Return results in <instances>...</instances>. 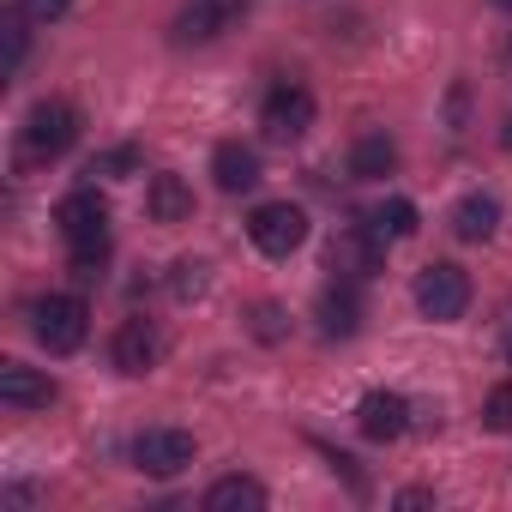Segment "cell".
<instances>
[{
  "label": "cell",
  "instance_id": "obj_1",
  "mask_svg": "<svg viewBox=\"0 0 512 512\" xmlns=\"http://www.w3.org/2000/svg\"><path fill=\"white\" fill-rule=\"evenodd\" d=\"M73 139H79V109L61 103V97H43L25 115V151H19V163L25 169L31 163H55L61 151H73Z\"/></svg>",
  "mask_w": 512,
  "mask_h": 512
},
{
  "label": "cell",
  "instance_id": "obj_2",
  "mask_svg": "<svg viewBox=\"0 0 512 512\" xmlns=\"http://www.w3.org/2000/svg\"><path fill=\"white\" fill-rule=\"evenodd\" d=\"M416 308H422V320H434V326L464 320V308H470V272L452 266V260H434V266L416 278Z\"/></svg>",
  "mask_w": 512,
  "mask_h": 512
},
{
  "label": "cell",
  "instance_id": "obj_3",
  "mask_svg": "<svg viewBox=\"0 0 512 512\" xmlns=\"http://www.w3.org/2000/svg\"><path fill=\"white\" fill-rule=\"evenodd\" d=\"M31 332H37V344H43L49 356H67V350L85 344V332H91V308H85L79 296H43L37 314H31Z\"/></svg>",
  "mask_w": 512,
  "mask_h": 512
},
{
  "label": "cell",
  "instance_id": "obj_4",
  "mask_svg": "<svg viewBox=\"0 0 512 512\" xmlns=\"http://www.w3.org/2000/svg\"><path fill=\"white\" fill-rule=\"evenodd\" d=\"M247 235H253L260 253H272V260H290V253L308 241V211L290 205V199H272V205H260L247 217Z\"/></svg>",
  "mask_w": 512,
  "mask_h": 512
},
{
  "label": "cell",
  "instance_id": "obj_5",
  "mask_svg": "<svg viewBox=\"0 0 512 512\" xmlns=\"http://www.w3.org/2000/svg\"><path fill=\"white\" fill-rule=\"evenodd\" d=\"M55 223H61L67 247H103L109 241V199L97 187H79L55 205Z\"/></svg>",
  "mask_w": 512,
  "mask_h": 512
},
{
  "label": "cell",
  "instance_id": "obj_6",
  "mask_svg": "<svg viewBox=\"0 0 512 512\" xmlns=\"http://www.w3.org/2000/svg\"><path fill=\"white\" fill-rule=\"evenodd\" d=\"M260 127H266V139L296 145V139L314 127V91H308V85H278V91L266 97V109H260Z\"/></svg>",
  "mask_w": 512,
  "mask_h": 512
},
{
  "label": "cell",
  "instance_id": "obj_7",
  "mask_svg": "<svg viewBox=\"0 0 512 512\" xmlns=\"http://www.w3.org/2000/svg\"><path fill=\"white\" fill-rule=\"evenodd\" d=\"M133 464L145 476H181L193 464V434H181V428H145L133 440Z\"/></svg>",
  "mask_w": 512,
  "mask_h": 512
},
{
  "label": "cell",
  "instance_id": "obj_8",
  "mask_svg": "<svg viewBox=\"0 0 512 512\" xmlns=\"http://www.w3.org/2000/svg\"><path fill=\"white\" fill-rule=\"evenodd\" d=\"M380 260H386V241H380L368 223H356V229H344V235L332 241V272H338V278H350V284L374 278V272H380Z\"/></svg>",
  "mask_w": 512,
  "mask_h": 512
},
{
  "label": "cell",
  "instance_id": "obj_9",
  "mask_svg": "<svg viewBox=\"0 0 512 512\" xmlns=\"http://www.w3.org/2000/svg\"><path fill=\"white\" fill-rule=\"evenodd\" d=\"M241 7H247V0H187L181 19H175V43H211V37H223Z\"/></svg>",
  "mask_w": 512,
  "mask_h": 512
},
{
  "label": "cell",
  "instance_id": "obj_10",
  "mask_svg": "<svg viewBox=\"0 0 512 512\" xmlns=\"http://www.w3.org/2000/svg\"><path fill=\"white\" fill-rule=\"evenodd\" d=\"M49 398H55V380L43 368L0 362V404H7V410H43Z\"/></svg>",
  "mask_w": 512,
  "mask_h": 512
},
{
  "label": "cell",
  "instance_id": "obj_11",
  "mask_svg": "<svg viewBox=\"0 0 512 512\" xmlns=\"http://www.w3.org/2000/svg\"><path fill=\"white\" fill-rule=\"evenodd\" d=\"M211 175H217V187H223V193H247V187H260V151L241 145V139H223V145L211 151Z\"/></svg>",
  "mask_w": 512,
  "mask_h": 512
},
{
  "label": "cell",
  "instance_id": "obj_12",
  "mask_svg": "<svg viewBox=\"0 0 512 512\" xmlns=\"http://www.w3.org/2000/svg\"><path fill=\"white\" fill-rule=\"evenodd\" d=\"M356 428H362L368 440H398V434L410 428V404H404L398 392H368V398L356 404Z\"/></svg>",
  "mask_w": 512,
  "mask_h": 512
},
{
  "label": "cell",
  "instance_id": "obj_13",
  "mask_svg": "<svg viewBox=\"0 0 512 512\" xmlns=\"http://www.w3.org/2000/svg\"><path fill=\"white\" fill-rule=\"evenodd\" d=\"M145 211H151V223H187V217H193V187H187L181 175H151Z\"/></svg>",
  "mask_w": 512,
  "mask_h": 512
},
{
  "label": "cell",
  "instance_id": "obj_14",
  "mask_svg": "<svg viewBox=\"0 0 512 512\" xmlns=\"http://www.w3.org/2000/svg\"><path fill=\"white\" fill-rule=\"evenodd\" d=\"M362 326V302H356V284L350 278H338L326 296H320V332L326 338H350Z\"/></svg>",
  "mask_w": 512,
  "mask_h": 512
},
{
  "label": "cell",
  "instance_id": "obj_15",
  "mask_svg": "<svg viewBox=\"0 0 512 512\" xmlns=\"http://www.w3.org/2000/svg\"><path fill=\"white\" fill-rule=\"evenodd\" d=\"M115 368H121V374H151V368H157V332H151L145 320H127V326L115 332Z\"/></svg>",
  "mask_w": 512,
  "mask_h": 512
},
{
  "label": "cell",
  "instance_id": "obj_16",
  "mask_svg": "<svg viewBox=\"0 0 512 512\" xmlns=\"http://www.w3.org/2000/svg\"><path fill=\"white\" fill-rule=\"evenodd\" d=\"M500 229V205L488 199V193H464L458 205H452V235L458 241H488Z\"/></svg>",
  "mask_w": 512,
  "mask_h": 512
},
{
  "label": "cell",
  "instance_id": "obj_17",
  "mask_svg": "<svg viewBox=\"0 0 512 512\" xmlns=\"http://www.w3.org/2000/svg\"><path fill=\"white\" fill-rule=\"evenodd\" d=\"M266 506V482L253 476H223L205 488V512H260Z\"/></svg>",
  "mask_w": 512,
  "mask_h": 512
},
{
  "label": "cell",
  "instance_id": "obj_18",
  "mask_svg": "<svg viewBox=\"0 0 512 512\" xmlns=\"http://www.w3.org/2000/svg\"><path fill=\"white\" fill-rule=\"evenodd\" d=\"M392 169H398V145H392L386 133H362L356 151H350V175H356V181H380V175H392Z\"/></svg>",
  "mask_w": 512,
  "mask_h": 512
},
{
  "label": "cell",
  "instance_id": "obj_19",
  "mask_svg": "<svg viewBox=\"0 0 512 512\" xmlns=\"http://www.w3.org/2000/svg\"><path fill=\"white\" fill-rule=\"evenodd\" d=\"M362 223H368L380 241H410V235H416V205H410V199H380Z\"/></svg>",
  "mask_w": 512,
  "mask_h": 512
},
{
  "label": "cell",
  "instance_id": "obj_20",
  "mask_svg": "<svg viewBox=\"0 0 512 512\" xmlns=\"http://www.w3.org/2000/svg\"><path fill=\"white\" fill-rule=\"evenodd\" d=\"M31 19L25 13H7V19H0V37H7V79L25 67V55H31V31H25Z\"/></svg>",
  "mask_w": 512,
  "mask_h": 512
},
{
  "label": "cell",
  "instance_id": "obj_21",
  "mask_svg": "<svg viewBox=\"0 0 512 512\" xmlns=\"http://www.w3.org/2000/svg\"><path fill=\"white\" fill-rule=\"evenodd\" d=\"M133 169H139V145H115V151H97L85 175H103V181H121V175H133Z\"/></svg>",
  "mask_w": 512,
  "mask_h": 512
},
{
  "label": "cell",
  "instance_id": "obj_22",
  "mask_svg": "<svg viewBox=\"0 0 512 512\" xmlns=\"http://www.w3.org/2000/svg\"><path fill=\"white\" fill-rule=\"evenodd\" d=\"M169 290H175V302H199L205 296V260H175Z\"/></svg>",
  "mask_w": 512,
  "mask_h": 512
},
{
  "label": "cell",
  "instance_id": "obj_23",
  "mask_svg": "<svg viewBox=\"0 0 512 512\" xmlns=\"http://www.w3.org/2000/svg\"><path fill=\"white\" fill-rule=\"evenodd\" d=\"M482 422H488L494 434H512V380H500V386L482 398Z\"/></svg>",
  "mask_w": 512,
  "mask_h": 512
},
{
  "label": "cell",
  "instance_id": "obj_24",
  "mask_svg": "<svg viewBox=\"0 0 512 512\" xmlns=\"http://www.w3.org/2000/svg\"><path fill=\"white\" fill-rule=\"evenodd\" d=\"M103 253H109V241L103 247H73V284H97L103 278Z\"/></svg>",
  "mask_w": 512,
  "mask_h": 512
},
{
  "label": "cell",
  "instance_id": "obj_25",
  "mask_svg": "<svg viewBox=\"0 0 512 512\" xmlns=\"http://www.w3.org/2000/svg\"><path fill=\"white\" fill-rule=\"evenodd\" d=\"M253 338L278 344V338H284V308H272V302H260V308H253Z\"/></svg>",
  "mask_w": 512,
  "mask_h": 512
},
{
  "label": "cell",
  "instance_id": "obj_26",
  "mask_svg": "<svg viewBox=\"0 0 512 512\" xmlns=\"http://www.w3.org/2000/svg\"><path fill=\"white\" fill-rule=\"evenodd\" d=\"M67 7H73V0H19V13H25L31 25H55V19H67Z\"/></svg>",
  "mask_w": 512,
  "mask_h": 512
},
{
  "label": "cell",
  "instance_id": "obj_27",
  "mask_svg": "<svg viewBox=\"0 0 512 512\" xmlns=\"http://www.w3.org/2000/svg\"><path fill=\"white\" fill-rule=\"evenodd\" d=\"M428 500H434L428 488H404V494H398V506H428Z\"/></svg>",
  "mask_w": 512,
  "mask_h": 512
},
{
  "label": "cell",
  "instance_id": "obj_28",
  "mask_svg": "<svg viewBox=\"0 0 512 512\" xmlns=\"http://www.w3.org/2000/svg\"><path fill=\"white\" fill-rule=\"evenodd\" d=\"M500 145H506V151H512V115H506V127H500Z\"/></svg>",
  "mask_w": 512,
  "mask_h": 512
},
{
  "label": "cell",
  "instance_id": "obj_29",
  "mask_svg": "<svg viewBox=\"0 0 512 512\" xmlns=\"http://www.w3.org/2000/svg\"><path fill=\"white\" fill-rule=\"evenodd\" d=\"M494 7H512V0H494Z\"/></svg>",
  "mask_w": 512,
  "mask_h": 512
},
{
  "label": "cell",
  "instance_id": "obj_30",
  "mask_svg": "<svg viewBox=\"0 0 512 512\" xmlns=\"http://www.w3.org/2000/svg\"><path fill=\"white\" fill-rule=\"evenodd\" d=\"M506 61H512V55H506Z\"/></svg>",
  "mask_w": 512,
  "mask_h": 512
},
{
  "label": "cell",
  "instance_id": "obj_31",
  "mask_svg": "<svg viewBox=\"0 0 512 512\" xmlns=\"http://www.w3.org/2000/svg\"><path fill=\"white\" fill-rule=\"evenodd\" d=\"M506 350H512V344H506Z\"/></svg>",
  "mask_w": 512,
  "mask_h": 512
}]
</instances>
